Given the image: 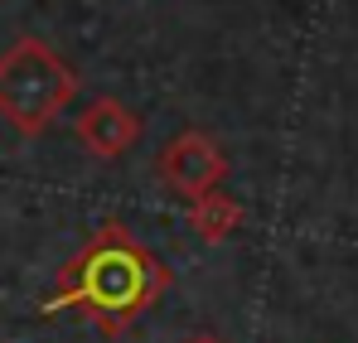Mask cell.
Returning a JSON list of instances; mask_svg holds the SVG:
<instances>
[{
    "instance_id": "obj_3",
    "label": "cell",
    "mask_w": 358,
    "mask_h": 343,
    "mask_svg": "<svg viewBox=\"0 0 358 343\" xmlns=\"http://www.w3.org/2000/svg\"><path fill=\"white\" fill-rule=\"evenodd\" d=\"M155 174H160V184L175 194V198H199V194H208V189H218L223 179H228V155H223V145L208 136V131H179L170 136L165 145H160V155H155Z\"/></svg>"
},
{
    "instance_id": "obj_6",
    "label": "cell",
    "mask_w": 358,
    "mask_h": 343,
    "mask_svg": "<svg viewBox=\"0 0 358 343\" xmlns=\"http://www.w3.org/2000/svg\"><path fill=\"white\" fill-rule=\"evenodd\" d=\"M184 343H228V339H218V334H189Z\"/></svg>"
},
{
    "instance_id": "obj_5",
    "label": "cell",
    "mask_w": 358,
    "mask_h": 343,
    "mask_svg": "<svg viewBox=\"0 0 358 343\" xmlns=\"http://www.w3.org/2000/svg\"><path fill=\"white\" fill-rule=\"evenodd\" d=\"M238 228H242V203L233 198V194H223V189H208V194L189 198V232H199L208 247L228 242V237H233Z\"/></svg>"
},
{
    "instance_id": "obj_1",
    "label": "cell",
    "mask_w": 358,
    "mask_h": 343,
    "mask_svg": "<svg viewBox=\"0 0 358 343\" xmlns=\"http://www.w3.org/2000/svg\"><path fill=\"white\" fill-rule=\"evenodd\" d=\"M170 266L126 223H102L59 266V286L49 300H39V314L78 309L102 339H121L170 290Z\"/></svg>"
},
{
    "instance_id": "obj_2",
    "label": "cell",
    "mask_w": 358,
    "mask_h": 343,
    "mask_svg": "<svg viewBox=\"0 0 358 343\" xmlns=\"http://www.w3.org/2000/svg\"><path fill=\"white\" fill-rule=\"evenodd\" d=\"M78 97V73L34 34H20L0 54V121L24 140L44 136Z\"/></svg>"
},
{
    "instance_id": "obj_4",
    "label": "cell",
    "mask_w": 358,
    "mask_h": 343,
    "mask_svg": "<svg viewBox=\"0 0 358 343\" xmlns=\"http://www.w3.org/2000/svg\"><path fill=\"white\" fill-rule=\"evenodd\" d=\"M145 136V116L136 107H126L121 97H92L83 112L73 116V140L92 155V160H121L141 145Z\"/></svg>"
}]
</instances>
